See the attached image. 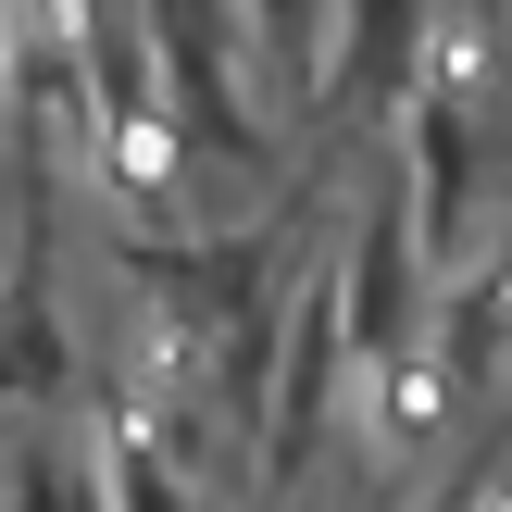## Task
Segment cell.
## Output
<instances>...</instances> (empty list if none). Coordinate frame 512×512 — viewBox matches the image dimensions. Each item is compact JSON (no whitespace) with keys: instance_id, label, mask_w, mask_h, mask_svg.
Here are the masks:
<instances>
[{"instance_id":"5b68a950","label":"cell","mask_w":512,"mask_h":512,"mask_svg":"<svg viewBox=\"0 0 512 512\" xmlns=\"http://www.w3.org/2000/svg\"><path fill=\"white\" fill-rule=\"evenodd\" d=\"M400 175H413V213H425V263L463 250V225H475V100L463 88H413Z\"/></svg>"},{"instance_id":"ba28073f","label":"cell","mask_w":512,"mask_h":512,"mask_svg":"<svg viewBox=\"0 0 512 512\" xmlns=\"http://www.w3.org/2000/svg\"><path fill=\"white\" fill-rule=\"evenodd\" d=\"M13 512H113V488H100V450L38 438V450L13 463Z\"/></svg>"},{"instance_id":"9c48e42d","label":"cell","mask_w":512,"mask_h":512,"mask_svg":"<svg viewBox=\"0 0 512 512\" xmlns=\"http://www.w3.org/2000/svg\"><path fill=\"white\" fill-rule=\"evenodd\" d=\"M463 500H475V488H438V500H425V512H463Z\"/></svg>"},{"instance_id":"8992f818","label":"cell","mask_w":512,"mask_h":512,"mask_svg":"<svg viewBox=\"0 0 512 512\" xmlns=\"http://www.w3.org/2000/svg\"><path fill=\"white\" fill-rule=\"evenodd\" d=\"M250 50H263V100H325V38H338V0H238Z\"/></svg>"},{"instance_id":"7a4b0ae2","label":"cell","mask_w":512,"mask_h":512,"mask_svg":"<svg viewBox=\"0 0 512 512\" xmlns=\"http://www.w3.org/2000/svg\"><path fill=\"white\" fill-rule=\"evenodd\" d=\"M150 13V50H163V100L175 125H188V150H213V163H263L275 125L250 113L263 100V50H250V13L238 0H138Z\"/></svg>"},{"instance_id":"277c9868","label":"cell","mask_w":512,"mask_h":512,"mask_svg":"<svg viewBox=\"0 0 512 512\" xmlns=\"http://www.w3.org/2000/svg\"><path fill=\"white\" fill-rule=\"evenodd\" d=\"M425 25L438 0H338V38H325V113H388L425 88Z\"/></svg>"},{"instance_id":"3957f363","label":"cell","mask_w":512,"mask_h":512,"mask_svg":"<svg viewBox=\"0 0 512 512\" xmlns=\"http://www.w3.org/2000/svg\"><path fill=\"white\" fill-rule=\"evenodd\" d=\"M413 175H375L363 213H350L338 250V325H350V363H413L425 350V250H413Z\"/></svg>"},{"instance_id":"52a82bcc","label":"cell","mask_w":512,"mask_h":512,"mask_svg":"<svg viewBox=\"0 0 512 512\" xmlns=\"http://www.w3.org/2000/svg\"><path fill=\"white\" fill-rule=\"evenodd\" d=\"M63 313H50L38 275H13L0 288V400H63Z\"/></svg>"},{"instance_id":"6da1fadb","label":"cell","mask_w":512,"mask_h":512,"mask_svg":"<svg viewBox=\"0 0 512 512\" xmlns=\"http://www.w3.org/2000/svg\"><path fill=\"white\" fill-rule=\"evenodd\" d=\"M338 375H350V325H338V263L288 275V313H275V375H263V500H300L325 463V425H338Z\"/></svg>"}]
</instances>
